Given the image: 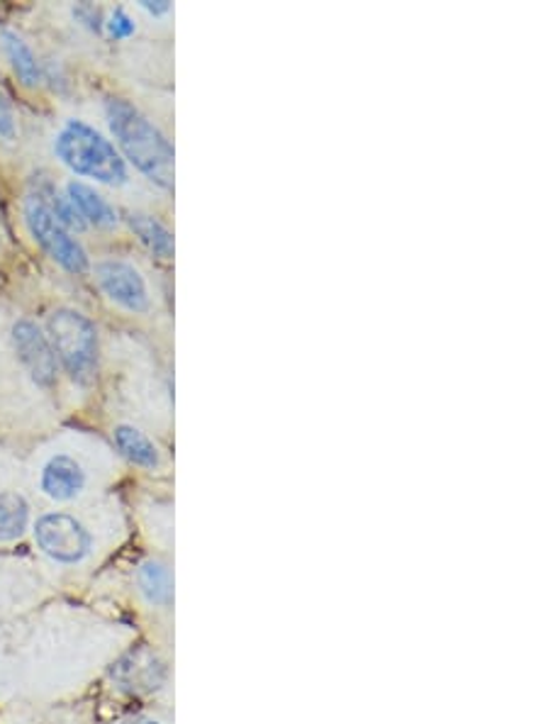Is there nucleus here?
<instances>
[{
	"mask_svg": "<svg viewBox=\"0 0 548 724\" xmlns=\"http://www.w3.org/2000/svg\"><path fill=\"white\" fill-rule=\"evenodd\" d=\"M112 676L118 678L120 688L132 695H154L171 683L168 661L156 649L132 651L116 666Z\"/></svg>",
	"mask_w": 548,
	"mask_h": 724,
	"instance_id": "8",
	"label": "nucleus"
},
{
	"mask_svg": "<svg viewBox=\"0 0 548 724\" xmlns=\"http://www.w3.org/2000/svg\"><path fill=\"white\" fill-rule=\"evenodd\" d=\"M88 488V471L72 454H54L40 468V490L54 503H74Z\"/></svg>",
	"mask_w": 548,
	"mask_h": 724,
	"instance_id": "10",
	"label": "nucleus"
},
{
	"mask_svg": "<svg viewBox=\"0 0 548 724\" xmlns=\"http://www.w3.org/2000/svg\"><path fill=\"white\" fill-rule=\"evenodd\" d=\"M0 40H3V50L8 54L15 76L20 78V84L28 88H37L42 80V68H40L37 56H34V52L30 50V44L13 30L0 32Z\"/></svg>",
	"mask_w": 548,
	"mask_h": 724,
	"instance_id": "14",
	"label": "nucleus"
},
{
	"mask_svg": "<svg viewBox=\"0 0 548 724\" xmlns=\"http://www.w3.org/2000/svg\"><path fill=\"white\" fill-rule=\"evenodd\" d=\"M106 118L124 164H132L156 188L174 191L176 149L162 128L124 98L106 100Z\"/></svg>",
	"mask_w": 548,
	"mask_h": 724,
	"instance_id": "1",
	"label": "nucleus"
},
{
	"mask_svg": "<svg viewBox=\"0 0 548 724\" xmlns=\"http://www.w3.org/2000/svg\"><path fill=\"white\" fill-rule=\"evenodd\" d=\"M0 137H3L6 142H13L18 137L15 112H13V106H10V100L6 98L3 90H0Z\"/></svg>",
	"mask_w": 548,
	"mask_h": 724,
	"instance_id": "17",
	"label": "nucleus"
},
{
	"mask_svg": "<svg viewBox=\"0 0 548 724\" xmlns=\"http://www.w3.org/2000/svg\"><path fill=\"white\" fill-rule=\"evenodd\" d=\"M22 213H25V223L32 239L37 241L44 255L54 263H59L64 271L74 275H84L90 271L88 251L74 233H68V229L56 220V215L40 193L28 195L25 205H22Z\"/></svg>",
	"mask_w": 548,
	"mask_h": 724,
	"instance_id": "5",
	"label": "nucleus"
},
{
	"mask_svg": "<svg viewBox=\"0 0 548 724\" xmlns=\"http://www.w3.org/2000/svg\"><path fill=\"white\" fill-rule=\"evenodd\" d=\"M47 337L56 361L74 383L90 386L96 381L100 344L94 322L74 307H56L47 317Z\"/></svg>",
	"mask_w": 548,
	"mask_h": 724,
	"instance_id": "3",
	"label": "nucleus"
},
{
	"mask_svg": "<svg viewBox=\"0 0 548 724\" xmlns=\"http://www.w3.org/2000/svg\"><path fill=\"white\" fill-rule=\"evenodd\" d=\"M128 225L154 257H158V259L174 257V251H176L174 233H171V229L162 220H158V217L146 215V213H130Z\"/></svg>",
	"mask_w": 548,
	"mask_h": 724,
	"instance_id": "13",
	"label": "nucleus"
},
{
	"mask_svg": "<svg viewBox=\"0 0 548 724\" xmlns=\"http://www.w3.org/2000/svg\"><path fill=\"white\" fill-rule=\"evenodd\" d=\"M74 18L81 22V25H86L90 32H102V28H106V20H102L100 10L96 6H90V3L76 6L74 8Z\"/></svg>",
	"mask_w": 548,
	"mask_h": 724,
	"instance_id": "18",
	"label": "nucleus"
},
{
	"mask_svg": "<svg viewBox=\"0 0 548 724\" xmlns=\"http://www.w3.org/2000/svg\"><path fill=\"white\" fill-rule=\"evenodd\" d=\"M134 593L152 615L174 613V569L162 556L144 559L134 571Z\"/></svg>",
	"mask_w": 548,
	"mask_h": 724,
	"instance_id": "9",
	"label": "nucleus"
},
{
	"mask_svg": "<svg viewBox=\"0 0 548 724\" xmlns=\"http://www.w3.org/2000/svg\"><path fill=\"white\" fill-rule=\"evenodd\" d=\"M142 10H146V13L158 18V15H166L171 13V3L168 0H142Z\"/></svg>",
	"mask_w": 548,
	"mask_h": 724,
	"instance_id": "20",
	"label": "nucleus"
},
{
	"mask_svg": "<svg viewBox=\"0 0 548 724\" xmlns=\"http://www.w3.org/2000/svg\"><path fill=\"white\" fill-rule=\"evenodd\" d=\"M116 724H171L168 717H164L162 712H134V715H128L118 720Z\"/></svg>",
	"mask_w": 548,
	"mask_h": 724,
	"instance_id": "19",
	"label": "nucleus"
},
{
	"mask_svg": "<svg viewBox=\"0 0 548 724\" xmlns=\"http://www.w3.org/2000/svg\"><path fill=\"white\" fill-rule=\"evenodd\" d=\"M112 440H116L118 452L128 458L132 466L144 471L162 468L164 456L158 452V446L140 428H134V424H118V428L112 430Z\"/></svg>",
	"mask_w": 548,
	"mask_h": 724,
	"instance_id": "12",
	"label": "nucleus"
},
{
	"mask_svg": "<svg viewBox=\"0 0 548 724\" xmlns=\"http://www.w3.org/2000/svg\"><path fill=\"white\" fill-rule=\"evenodd\" d=\"M66 198L72 201L76 213L81 215L86 227H98V229H112L120 225L118 210L102 198V195L88 186L84 181H68L66 183Z\"/></svg>",
	"mask_w": 548,
	"mask_h": 724,
	"instance_id": "11",
	"label": "nucleus"
},
{
	"mask_svg": "<svg viewBox=\"0 0 548 724\" xmlns=\"http://www.w3.org/2000/svg\"><path fill=\"white\" fill-rule=\"evenodd\" d=\"M13 347L20 364L25 366L30 378L42 388H52L59 378V361L44 335L42 327L32 320H18L13 325Z\"/></svg>",
	"mask_w": 548,
	"mask_h": 724,
	"instance_id": "7",
	"label": "nucleus"
},
{
	"mask_svg": "<svg viewBox=\"0 0 548 724\" xmlns=\"http://www.w3.org/2000/svg\"><path fill=\"white\" fill-rule=\"evenodd\" d=\"M34 544L56 566H81L96 554V534L72 512H44L32 525Z\"/></svg>",
	"mask_w": 548,
	"mask_h": 724,
	"instance_id": "4",
	"label": "nucleus"
},
{
	"mask_svg": "<svg viewBox=\"0 0 548 724\" xmlns=\"http://www.w3.org/2000/svg\"><path fill=\"white\" fill-rule=\"evenodd\" d=\"M96 279L112 303L132 315H144L152 310L150 285L140 269L124 259H102L96 263Z\"/></svg>",
	"mask_w": 548,
	"mask_h": 724,
	"instance_id": "6",
	"label": "nucleus"
},
{
	"mask_svg": "<svg viewBox=\"0 0 548 724\" xmlns=\"http://www.w3.org/2000/svg\"><path fill=\"white\" fill-rule=\"evenodd\" d=\"M30 527V503L22 493L0 490V544L15 542Z\"/></svg>",
	"mask_w": 548,
	"mask_h": 724,
	"instance_id": "15",
	"label": "nucleus"
},
{
	"mask_svg": "<svg viewBox=\"0 0 548 724\" xmlns=\"http://www.w3.org/2000/svg\"><path fill=\"white\" fill-rule=\"evenodd\" d=\"M54 154L81 179H94L106 186H124L130 181V169L118 147L84 120L64 122V128L56 132Z\"/></svg>",
	"mask_w": 548,
	"mask_h": 724,
	"instance_id": "2",
	"label": "nucleus"
},
{
	"mask_svg": "<svg viewBox=\"0 0 548 724\" xmlns=\"http://www.w3.org/2000/svg\"><path fill=\"white\" fill-rule=\"evenodd\" d=\"M106 28H108L112 40H130L132 34L136 32L134 20L128 13H124V8L112 10L110 18L106 20Z\"/></svg>",
	"mask_w": 548,
	"mask_h": 724,
	"instance_id": "16",
	"label": "nucleus"
}]
</instances>
